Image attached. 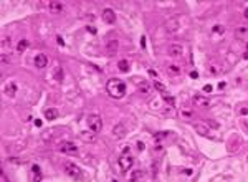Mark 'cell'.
Returning <instances> with one entry per match:
<instances>
[{
    "label": "cell",
    "mask_w": 248,
    "mask_h": 182,
    "mask_svg": "<svg viewBox=\"0 0 248 182\" xmlns=\"http://www.w3.org/2000/svg\"><path fill=\"white\" fill-rule=\"evenodd\" d=\"M58 116H60V111L56 108H50V109H46V111H45V118L48 119V121H55Z\"/></svg>",
    "instance_id": "13"
},
{
    "label": "cell",
    "mask_w": 248,
    "mask_h": 182,
    "mask_svg": "<svg viewBox=\"0 0 248 182\" xmlns=\"http://www.w3.org/2000/svg\"><path fill=\"white\" fill-rule=\"evenodd\" d=\"M203 91H205V93H210V91H212V86H210V84H205V86H203Z\"/></svg>",
    "instance_id": "27"
},
{
    "label": "cell",
    "mask_w": 248,
    "mask_h": 182,
    "mask_svg": "<svg viewBox=\"0 0 248 182\" xmlns=\"http://www.w3.org/2000/svg\"><path fill=\"white\" fill-rule=\"evenodd\" d=\"M118 68H119V71H122V73L129 71V61H127V60H121L118 63Z\"/></svg>",
    "instance_id": "19"
},
{
    "label": "cell",
    "mask_w": 248,
    "mask_h": 182,
    "mask_svg": "<svg viewBox=\"0 0 248 182\" xmlns=\"http://www.w3.org/2000/svg\"><path fill=\"white\" fill-rule=\"evenodd\" d=\"M169 71H172L174 75H179V68H177V66H169Z\"/></svg>",
    "instance_id": "25"
},
{
    "label": "cell",
    "mask_w": 248,
    "mask_h": 182,
    "mask_svg": "<svg viewBox=\"0 0 248 182\" xmlns=\"http://www.w3.org/2000/svg\"><path fill=\"white\" fill-rule=\"evenodd\" d=\"M96 132H93V131H81L79 132V137L83 141H86V142H94L96 141V136H94Z\"/></svg>",
    "instance_id": "12"
},
{
    "label": "cell",
    "mask_w": 248,
    "mask_h": 182,
    "mask_svg": "<svg viewBox=\"0 0 248 182\" xmlns=\"http://www.w3.org/2000/svg\"><path fill=\"white\" fill-rule=\"evenodd\" d=\"M8 61H10V58H8V56H7L5 53H3V55H2V63H3V65H7Z\"/></svg>",
    "instance_id": "26"
},
{
    "label": "cell",
    "mask_w": 248,
    "mask_h": 182,
    "mask_svg": "<svg viewBox=\"0 0 248 182\" xmlns=\"http://www.w3.org/2000/svg\"><path fill=\"white\" fill-rule=\"evenodd\" d=\"M33 61H35L36 68H45V66L48 65V58H46V55H43V53H38Z\"/></svg>",
    "instance_id": "10"
},
{
    "label": "cell",
    "mask_w": 248,
    "mask_h": 182,
    "mask_svg": "<svg viewBox=\"0 0 248 182\" xmlns=\"http://www.w3.org/2000/svg\"><path fill=\"white\" fill-rule=\"evenodd\" d=\"M154 88H156L157 91H159L160 94H165V93H167V89H165V86L162 84L159 80H156V81H154Z\"/></svg>",
    "instance_id": "21"
},
{
    "label": "cell",
    "mask_w": 248,
    "mask_h": 182,
    "mask_svg": "<svg viewBox=\"0 0 248 182\" xmlns=\"http://www.w3.org/2000/svg\"><path fill=\"white\" fill-rule=\"evenodd\" d=\"M195 131H197L199 134H202V136H208V131H205V128L202 126V124H195Z\"/></svg>",
    "instance_id": "23"
},
{
    "label": "cell",
    "mask_w": 248,
    "mask_h": 182,
    "mask_svg": "<svg viewBox=\"0 0 248 182\" xmlns=\"http://www.w3.org/2000/svg\"><path fill=\"white\" fill-rule=\"evenodd\" d=\"M194 104H197V106H208V99L207 98H203V96H194Z\"/></svg>",
    "instance_id": "16"
},
{
    "label": "cell",
    "mask_w": 248,
    "mask_h": 182,
    "mask_svg": "<svg viewBox=\"0 0 248 182\" xmlns=\"http://www.w3.org/2000/svg\"><path fill=\"white\" fill-rule=\"evenodd\" d=\"M242 114H248V108H243V109H242Z\"/></svg>",
    "instance_id": "32"
},
{
    "label": "cell",
    "mask_w": 248,
    "mask_h": 182,
    "mask_svg": "<svg viewBox=\"0 0 248 182\" xmlns=\"http://www.w3.org/2000/svg\"><path fill=\"white\" fill-rule=\"evenodd\" d=\"M167 53H169L170 56H174V58H179V56L184 55V46H182V45H177V43H174V45H169Z\"/></svg>",
    "instance_id": "9"
},
{
    "label": "cell",
    "mask_w": 248,
    "mask_h": 182,
    "mask_svg": "<svg viewBox=\"0 0 248 182\" xmlns=\"http://www.w3.org/2000/svg\"><path fill=\"white\" fill-rule=\"evenodd\" d=\"M127 134V128H126V124L124 123H118V124H114V128H113V136L116 137V139H122L124 136Z\"/></svg>",
    "instance_id": "6"
},
{
    "label": "cell",
    "mask_w": 248,
    "mask_h": 182,
    "mask_svg": "<svg viewBox=\"0 0 248 182\" xmlns=\"http://www.w3.org/2000/svg\"><path fill=\"white\" fill-rule=\"evenodd\" d=\"M28 45H30L28 40H20V41H18V45H17V50L22 53V51H25V50L28 48Z\"/></svg>",
    "instance_id": "22"
},
{
    "label": "cell",
    "mask_w": 248,
    "mask_h": 182,
    "mask_svg": "<svg viewBox=\"0 0 248 182\" xmlns=\"http://www.w3.org/2000/svg\"><path fill=\"white\" fill-rule=\"evenodd\" d=\"M190 76H192V78H199V73H197V71H192V73H190Z\"/></svg>",
    "instance_id": "30"
},
{
    "label": "cell",
    "mask_w": 248,
    "mask_h": 182,
    "mask_svg": "<svg viewBox=\"0 0 248 182\" xmlns=\"http://www.w3.org/2000/svg\"><path fill=\"white\" fill-rule=\"evenodd\" d=\"M118 46H119V43H118V40H114V38H111V40L108 41L106 48H108V51H109V53H114V51L118 50Z\"/></svg>",
    "instance_id": "18"
},
{
    "label": "cell",
    "mask_w": 248,
    "mask_h": 182,
    "mask_svg": "<svg viewBox=\"0 0 248 182\" xmlns=\"http://www.w3.org/2000/svg\"><path fill=\"white\" fill-rule=\"evenodd\" d=\"M139 91L142 94H147V93H151V84L147 83V81H142V83L139 84Z\"/></svg>",
    "instance_id": "20"
},
{
    "label": "cell",
    "mask_w": 248,
    "mask_h": 182,
    "mask_svg": "<svg viewBox=\"0 0 248 182\" xmlns=\"http://www.w3.org/2000/svg\"><path fill=\"white\" fill-rule=\"evenodd\" d=\"M245 17H246V18H248V10H246V12H245Z\"/></svg>",
    "instance_id": "33"
},
{
    "label": "cell",
    "mask_w": 248,
    "mask_h": 182,
    "mask_svg": "<svg viewBox=\"0 0 248 182\" xmlns=\"http://www.w3.org/2000/svg\"><path fill=\"white\" fill-rule=\"evenodd\" d=\"M113 182H118V180H113Z\"/></svg>",
    "instance_id": "34"
},
{
    "label": "cell",
    "mask_w": 248,
    "mask_h": 182,
    "mask_svg": "<svg viewBox=\"0 0 248 182\" xmlns=\"http://www.w3.org/2000/svg\"><path fill=\"white\" fill-rule=\"evenodd\" d=\"M118 166H119V171L121 172H127L134 166V157L131 154H121L118 157Z\"/></svg>",
    "instance_id": "3"
},
{
    "label": "cell",
    "mask_w": 248,
    "mask_h": 182,
    "mask_svg": "<svg viewBox=\"0 0 248 182\" xmlns=\"http://www.w3.org/2000/svg\"><path fill=\"white\" fill-rule=\"evenodd\" d=\"M142 177H144V171H142V169H136V171H132L129 174V180L131 182H137L139 179H142Z\"/></svg>",
    "instance_id": "14"
},
{
    "label": "cell",
    "mask_w": 248,
    "mask_h": 182,
    "mask_svg": "<svg viewBox=\"0 0 248 182\" xmlns=\"http://www.w3.org/2000/svg\"><path fill=\"white\" fill-rule=\"evenodd\" d=\"M149 75H151V76H152V78H154V80H156V76H157V73H156L154 70H149Z\"/></svg>",
    "instance_id": "29"
},
{
    "label": "cell",
    "mask_w": 248,
    "mask_h": 182,
    "mask_svg": "<svg viewBox=\"0 0 248 182\" xmlns=\"http://www.w3.org/2000/svg\"><path fill=\"white\" fill-rule=\"evenodd\" d=\"M15 93H17V84L15 83L5 84V94L7 96H15Z\"/></svg>",
    "instance_id": "15"
},
{
    "label": "cell",
    "mask_w": 248,
    "mask_h": 182,
    "mask_svg": "<svg viewBox=\"0 0 248 182\" xmlns=\"http://www.w3.org/2000/svg\"><path fill=\"white\" fill-rule=\"evenodd\" d=\"M60 151L63 152V154H66V156H75V154H78V147H76V144H75V142H71V141L63 142V144L60 146Z\"/></svg>",
    "instance_id": "5"
},
{
    "label": "cell",
    "mask_w": 248,
    "mask_h": 182,
    "mask_svg": "<svg viewBox=\"0 0 248 182\" xmlns=\"http://www.w3.org/2000/svg\"><path fill=\"white\" fill-rule=\"evenodd\" d=\"M35 177H33V182H41V172H33Z\"/></svg>",
    "instance_id": "24"
},
{
    "label": "cell",
    "mask_w": 248,
    "mask_h": 182,
    "mask_svg": "<svg viewBox=\"0 0 248 182\" xmlns=\"http://www.w3.org/2000/svg\"><path fill=\"white\" fill-rule=\"evenodd\" d=\"M137 147H139V149H144L146 146H144V142H139V144H137Z\"/></svg>",
    "instance_id": "31"
},
{
    "label": "cell",
    "mask_w": 248,
    "mask_h": 182,
    "mask_svg": "<svg viewBox=\"0 0 248 182\" xmlns=\"http://www.w3.org/2000/svg\"><path fill=\"white\" fill-rule=\"evenodd\" d=\"M32 172H40V167H38V166H32Z\"/></svg>",
    "instance_id": "28"
},
{
    "label": "cell",
    "mask_w": 248,
    "mask_h": 182,
    "mask_svg": "<svg viewBox=\"0 0 248 182\" xmlns=\"http://www.w3.org/2000/svg\"><path fill=\"white\" fill-rule=\"evenodd\" d=\"M88 128H89V131H93V132H99L103 129V119L99 114H91V116L88 118Z\"/></svg>",
    "instance_id": "4"
},
{
    "label": "cell",
    "mask_w": 248,
    "mask_h": 182,
    "mask_svg": "<svg viewBox=\"0 0 248 182\" xmlns=\"http://www.w3.org/2000/svg\"><path fill=\"white\" fill-rule=\"evenodd\" d=\"M165 28H167V32H170V33L177 32L179 28H180V17H172V18H169V22L165 23Z\"/></svg>",
    "instance_id": "8"
},
{
    "label": "cell",
    "mask_w": 248,
    "mask_h": 182,
    "mask_svg": "<svg viewBox=\"0 0 248 182\" xmlns=\"http://www.w3.org/2000/svg\"><path fill=\"white\" fill-rule=\"evenodd\" d=\"M101 17H103V22L108 23V25L116 23V12H114L113 8H104L103 13H101Z\"/></svg>",
    "instance_id": "7"
},
{
    "label": "cell",
    "mask_w": 248,
    "mask_h": 182,
    "mask_svg": "<svg viewBox=\"0 0 248 182\" xmlns=\"http://www.w3.org/2000/svg\"><path fill=\"white\" fill-rule=\"evenodd\" d=\"M63 171L66 176H70L71 179H76L79 180L81 177H83V172H81V169L76 164H73V162H65L63 164Z\"/></svg>",
    "instance_id": "2"
},
{
    "label": "cell",
    "mask_w": 248,
    "mask_h": 182,
    "mask_svg": "<svg viewBox=\"0 0 248 182\" xmlns=\"http://www.w3.org/2000/svg\"><path fill=\"white\" fill-rule=\"evenodd\" d=\"M106 91L111 98L119 99L126 94V83L121 81V80H118V78H111L106 83Z\"/></svg>",
    "instance_id": "1"
},
{
    "label": "cell",
    "mask_w": 248,
    "mask_h": 182,
    "mask_svg": "<svg viewBox=\"0 0 248 182\" xmlns=\"http://www.w3.org/2000/svg\"><path fill=\"white\" fill-rule=\"evenodd\" d=\"M53 76L56 81H63V70H61V66L56 63L55 65V70H53Z\"/></svg>",
    "instance_id": "17"
},
{
    "label": "cell",
    "mask_w": 248,
    "mask_h": 182,
    "mask_svg": "<svg viewBox=\"0 0 248 182\" xmlns=\"http://www.w3.org/2000/svg\"><path fill=\"white\" fill-rule=\"evenodd\" d=\"M48 10L51 13H60L61 10H63V3L61 2H56V0H51V2L48 3Z\"/></svg>",
    "instance_id": "11"
}]
</instances>
